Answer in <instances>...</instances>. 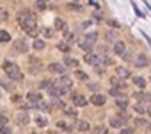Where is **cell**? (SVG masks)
<instances>
[{"label": "cell", "mask_w": 151, "mask_h": 134, "mask_svg": "<svg viewBox=\"0 0 151 134\" xmlns=\"http://www.w3.org/2000/svg\"><path fill=\"white\" fill-rule=\"evenodd\" d=\"M18 22H20V25H22V29L29 34V36H32V38H36L37 36V27H36V15L32 13V11H22L20 13V16H18Z\"/></svg>", "instance_id": "cell-1"}, {"label": "cell", "mask_w": 151, "mask_h": 134, "mask_svg": "<svg viewBox=\"0 0 151 134\" xmlns=\"http://www.w3.org/2000/svg\"><path fill=\"white\" fill-rule=\"evenodd\" d=\"M4 70H6V74H7V77L11 79V81H20L23 75H22V72H20V68L14 64V63H11V61H6L4 63Z\"/></svg>", "instance_id": "cell-2"}, {"label": "cell", "mask_w": 151, "mask_h": 134, "mask_svg": "<svg viewBox=\"0 0 151 134\" xmlns=\"http://www.w3.org/2000/svg\"><path fill=\"white\" fill-rule=\"evenodd\" d=\"M96 39H98V34L96 32H89L86 38H84V41H80V48L87 54V52H91V48H93V45L96 43Z\"/></svg>", "instance_id": "cell-3"}, {"label": "cell", "mask_w": 151, "mask_h": 134, "mask_svg": "<svg viewBox=\"0 0 151 134\" xmlns=\"http://www.w3.org/2000/svg\"><path fill=\"white\" fill-rule=\"evenodd\" d=\"M59 84H60V90H64V93L69 91V88L73 86V82H71L69 77H60V79H59Z\"/></svg>", "instance_id": "cell-4"}, {"label": "cell", "mask_w": 151, "mask_h": 134, "mask_svg": "<svg viewBox=\"0 0 151 134\" xmlns=\"http://www.w3.org/2000/svg\"><path fill=\"white\" fill-rule=\"evenodd\" d=\"M126 116H114V118H110V125L112 127H123L124 123H126Z\"/></svg>", "instance_id": "cell-5"}, {"label": "cell", "mask_w": 151, "mask_h": 134, "mask_svg": "<svg viewBox=\"0 0 151 134\" xmlns=\"http://www.w3.org/2000/svg\"><path fill=\"white\" fill-rule=\"evenodd\" d=\"M147 63H149V61H147V57H146V55H142V54H140V55H137V57H135V61H133V64H135V66H139V68H144V66H147Z\"/></svg>", "instance_id": "cell-6"}, {"label": "cell", "mask_w": 151, "mask_h": 134, "mask_svg": "<svg viewBox=\"0 0 151 134\" xmlns=\"http://www.w3.org/2000/svg\"><path fill=\"white\" fill-rule=\"evenodd\" d=\"M64 70H66V66L60 64V63H52L50 64V72H53V74H64Z\"/></svg>", "instance_id": "cell-7"}, {"label": "cell", "mask_w": 151, "mask_h": 134, "mask_svg": "<svg viewBox=\"0 0 151 134\" xmlns=\"http://www.w3.org/2000/svg\"><path fill=\"white\" fill-rule=\"evenodd\" d=\"M100 59H98V55L96 54H93V52H87L86 55H84V63H89V64H96Z\"/></svg>", "instance_id": "cell-8"}, {"label": "cell", "mask_w": 151, "mask_h": 134, "mask_svg": "<svg viewBox=\"0 0 151 134\" xmlns=\"http://www.w3.org/2000/svg\"><path fill=\"white\" fill-rule=\"evenodd\" d=\"M73 104L78 106V107H84V106L87 104V100H86L84 95H75V97H73Z\"/></svg>", "instance_id": "cell-9"}, {"label": "cell", "mask_w": 151, "mask_h": 134, "mask_svg": "<svg viewBox=\"0 0 151 134\" xmlns=\"http://www.w3.org/2000/svg\"><path fill=\"white\" fill-rule=\"evenodd\" d=\"M13 48H14L16 52H25V50H27V43H25L23 39H18V41L13 43Z\"/></svg>", "instance_id": "cell-10"}, {"label": "cell", "mask_w": 151, "mask_h": 134, "mask_svg": "<svg viewBox=\"0 0 151 134\" xmlns=\"http://www.w3.org/2000/svg\"><path fill=\"white\" fill-rule=\"evenodd\" d=\"M48 91H50L52 97H60V95H64V90H60L59 86H53V84L48 88Z\"/></svg>", "instance_id": "cell-11"}, {"label": "cell", "mask_w": 151, "mask_h": 134, "mask_svg": "<svg viewBox=\"0 0 151 134\" xmlns=\"http://www.w3.org/2000/svg\"><path fill=\"white\" fill-rule=\"evenodd\" d=\"M91 102H93L94 106H103V104H105V97L96 93V95H93V97H91Z\"/></svg>", "instance_id": "cell-12"}, {"label": "cell", "mask_w": 151, "mask_h": 134, "mask_svg": "<svg viewBox=\"0 0 151 134\" xmlns=\"http://www.w3.org/2000/svg\"><path fill=\"white\" fill-rule=\"evenodd\" d=\"M112 88H119V90H126V84L123 82V79H119V77H114V79H112Z\"/></svg>", "instance_id": "cell-13"}, {"label": "cell", "mask_w": 151, "mask_h": 134, "mask_svg": "<svg viewBox=\"0 0 151 134\" xmlns=\"http://www.w3.org/2000/svg\"><path fill=\"white\" fill-rule=\"evenodd\" d=\"M135 98H137L139 102H140V100H142V102H151V95H149V93H144V91L135 93Z\"/></svg>", "instance_id": "cell-14"}, {"label": "cell", "mask_w": 151, "mask_h": 134, "mask_svg": "<svg viewBox=\"0 0 151 134\" xmlns=\"http://www.w3.org/2000/svg\"><path fill=\"white\" fill-rule=\"evenodd\" d=\"M116 74H117L119 79H128V77H130V72H128L126 68H123V66H119V68L116 70Z\"/></svg>", "instance_id": "cell-15"}, {"label": "cell", "mask_w": 151, "mask_h": 134, "mask_svg": "<svg viewBox=\"0 0 151 134\" xmlns=\"http://www.w3.org/2000/svg\"><path fill=\"white\" fill-rule=\"evenodd\" d=\"M124 48H126V47H124V43H123V41H117V43L114 45V52H116L117 55H123Z\"/></svg>", "instance_id": "cell-16"}, {"label": "cell", "mask_w": 151, "mask_h": 134, "mask_svg": "<svg viewBox=\"0 0 151 134\" xmlns=\"http://www.w3.org/2000/svg\"><path fill=\"white\" fill-rule=\"evenodd\" d=\"M64 66H71V68H77V66H78V61H77V59H71V57H66V59H64Z\"/></svg>", "instance_id": "cell-17"}, {"label": "cell", "mask_w": 151, "mask_h": 134, "mask_svg": "<svg viewBox=\"0 0 151 134\" xmlns=\"http://www.w3.org/2000/svg\"><path fill=\"white\" fill-rule=\"evenodd\" d=\"M77 129H78V130H82V132H86V130H89V123H87V122L78 120V122H77Z\"/></svg>", "instance_id": "cell-18"}, {"label": "cell", "mask_w": 151, "mask_h": 134, "mask_svg": "<svg viewBox=\"0 0 151 134\" xmlns=\"http://www.w3.org/2000/svg\"><path fill=\"white\" fill-rule=\"evenodd\" d=\"M18 122H20V125H27V123L30 122V118H29V114H25V113H22V114L18 116Z\"/></svg>", "instance_id": "cell-19"}, {"label": "cell", "mask_w": 151, "mask_h": 134, "mask_svg": "<svg viewBox=\"0 0 151 134\" xmlns=\"http://www.w3.org/2000/svg\"><path fill=\"white\" fill-rule=\"evenodd\" d=\"M11 39V34L7 32V31H0V41H2V43H7Z\"/></svg>", "instance_id": "cell-20"}, {"label": "cell", "mask_w": 151, "mask_h": 134, "mask_svg": "<svg viewBox=\"0 0 151 134\" xmlns=\"http://www.w3.org/2000/svg\"><path fill=\"white\" fill-rule=\"evenodd\" d=\"M55 29H59V31L66 29V22H64L62 18H55Z\"/></svg>", "instance_id": "cell-21"}, {"label": "cell", "mask_w": 151, "mask_h": 134, "mask_svg": "<svg viewBox=\"0 0 151 134\" xmlns=\"http://www.w3.org/2000/svg\"><path fill=\"white\" fill-rule=\"evenodd\" d=\"M57 48H59L60 52H69V48H71V47H69L66 41H60V43H57Z\"/></svg>", "instance_id": "cell-22"}, {"label": "cell", "mask_w": 151, "mask_h": 134, "mask_svg": "<svg viewBox=\"0 0 151 134\" xmlns=\"http://www.w3.org/2000/svg\"><path fill=\"white\" fill-rule=\"evenodd\" d=\"M34 48H36V50H43V48H45V41L36 38V39H34Z\"/></svg>", "instance_id": "cell-23"}, {"label": "cell", "mask_w": 151, "mask_h": 134, "mask_svg": "<svg viewBox=\"0 0 151 134\" xmlns=\"http://www.w3.org/2000/svg\"><path fill=\"white\" fill-rule=\"evenodd\" d=\"M116 104H117V107H121V109H126V106H128V100H126V98H123V97H119Z\"/></svg>", "instance_id": "cell-24"}, {"label": "cell", "mask_w": 151, "mask_h": 134, "mask_svg": "<svg viewBox=\"0 0 151 134\" xmlns=\"http://www.w3.org/2000/svg\"><path fill=\"white\" fill-rule=\"evenodd\" d=\"M135 111H137V113H140V114H144V113H147V107H146L142 102H139V104L135 106Z\"/></svg>", "instance_id": "cell-25"}, {"label": "cell", "mask_w": 151, "mask_h": 134, "mask_svg": "<svg viewBox=\"0 0 151 134\" xmlns=\"http://www.w3.org/2000/svg\"><path fill=\"white\" fill-rule=\"evenodd\" d=\"M133 82H135V86H139V88H144V86H146V81H144L142 77H133Z\"/></svg>", "instance_id": "cell-26"}, {"label": "cell", "mask_w": 151, "mask_h": 134, "mask_svg": "<svg viewBox=\"0 0 151 134\" xmlns=\"http://www.w3.org/2000/svg\"><path fill=\"white\" fill-rule=\"evenodd\" d=\"M75 77H78L80 81H87V74H84V72H80V70L75 72Z\"/></svg>", "instance_id": "cell-27"}, {"label": "cell", "mask_w": 151, "mask_h": 134, "mask_svg": "<svg viewBox=\"0 0 151 134\" xmlns=\"http://www.w3.org/2000/svg\"><path fill=\"white\" fill-rule=\"evenodd\" d=\"M116 36H117V34H116L114 31H110V32H107V34H105V38H107V41H112V39H116Z\"/></svg>", "instance_id": "cell-28"}, {"label": "cell", "mask_w": 151, "mask_h": 134, "mask_svg": "<svg viewBox=\"0 0 151 134\" xmlns=\"http://www.w3.org/2000/svg\"><path fill=\"white\" fill-rule=\"evenodd\" d=\"M64 38H66V41H73L75 39L73 32H69V31H64Z\"/></svg>", "instance_id": "cell-29"}, {"label": "cell", "mask_w": 151, "mask_h": 134, "mask_svg": "<svg viewBox=\"0 0 151 134\" xmlns=\"http://www.w3.org/2000/svg\"><path fill=\"white\" fill-rule=\"evenodd\" d=\"M94 132H96V134H107V129H105L103 125H98V127L94 129Z\"/></svg>", "instance_id": "cell-30"}, {"label": "cell", "mask_w": 151, "mask_h": 134, "mask_svg": "<svg viewBox=\"0 0 151 134\" xmlns=\"http://www.w3.org/2000/svg\"><path fill=\"white\" fill-rule=\"evenodd\" d=\"M37 9H46V0H37Z\"/></svg>", "instance_id": "cell-31"}, {"label": "cell", "mask_w": 151, "mask_h": 134, "mask_svg": "<svg viewBox=\"0 0 151 134\" xmlns=\"http://www.w3.org/2000/svg\"><path fill=\"white\" fill-rule=\"evenodd\" d=\"M36 123H37L39 127H46V120H45V118H41V116L36 120Z\"/></svg>", "instance_id": "cell-32"}, {"label": "cell", "mask_w": 151, "mask_h": 134, "mask_svg": "<svg viewBox=\"0 0 151 134\" xmlns=\"http://www.w3.org/2000/svg\"><path fill=\"white\" fill-rule=\"evenodd\" d=\"M0 134H13V132H11V129H9L7 125H4L2 129H0Z\"/></svg>", "instance_id": "cell-33"}, {"label": "cell", "mask_w": 151, "mask_h": 134, "mask_svg": "<svg viewBox=\"0 0 151 134\" xmlns=\"http://www.w3.org/2000/svg\"><path fill=\"white\" fill-rule=\"evenodd\" d=\"M43 32H45L46 38H52V36H53V31H52V29H43Z\"/></svg>", "instance_id": "cell-34"}, {"label": "cell", "mask_w": 151, "mask_h": 134, "mask_svg": "<svg viewBox=\"0 0 151 134\" xmlns=\"http://www.w3.org/2000/svg\"><path fill=\"white\" fill-rule=\"evenodd\" d=\"M50 86H52V82H50V81H43V82H41V88H43V90H48Z\"/></svg>", "instance_id": "cell-35"}, {"label": "cell", "mask_w": 151, "mask_h": 134, "mask_svg": "<svg viewBox=\"0 0 151 134\" xmlns=\"http://www.w3.org/2000/svg\"><path fill=\"white\" fill-rule=\"evenodd\" d=\"M64 111H66V114H71V116H75V114H77V113H75V109H71V107H66Z\"/></svg>", "instance_id": "cell-36"}, {"label": "cell", "mask_w": 151, "mask_h": 134, "mask_svg": "<svg viewBox=\"0 0 151 134\" xmlns=\"http://www.w3.org/2000/svg\"><path fill=\"white\" fill-rule=\"evenodd\" d=\"M109 25H110V27H114V29H119V23H117V22H114V20H109Z\"/></svg>", "instance_id": "cell-37"}, {"label": "cell", "mask_w": 151, "mask_h": 134, "mask_svg": "<svg viewBox=\"0 0 151 134\" xmlns=\"http://www.w3.org/2000/svg\"><path fill=\"white\" fill-rule=\"evenodd\" d=\"M6 123H7V118L6 116H0V127H4Z\"/></svg>", "instance_id": "cell-38"}, {"label": "cell", "mask_w": 151, "mask_h": 134, "mask_svg": "<svg viewBox=\"0 0 151 134\" xmlns=\"http://www.w3.org/2000/svg\"><path fill=\"white\" fill-rule=\"evenodd\" d=\"M53 106H57V107H60V106H64V104H62V102H60L59 98H53Z\"/></svg>", "instance_id": "cell-39"}, {"label": "cell", "mask_w": 151, "mask_h": 134, "mask_svg": "<svg viewBox=\"0 0 151 134\" xmlns=\"http://www.w3.org/2000/svg\"><path fill=\"white\" fill-rule=\"evenodd\" d=\"M132 132H133V129H132V127H128V129L121 130V134H132Z\"/></svg>", "instance_id": "cell-40"}, {"label": "cell", "mask_w": 151, "mask_h": 134, "mask_svg": "<svg viewBox=\"0 0 151 134\" xmlns=\"http://www.w3.org/2000/svg\"><path fill=\"white\" fill-rule=\"evenodd\" d=\"M69 7H71L73 11H80V9H82V7H80V6H77V4H71Z\"/></svg>", "instance_id": "cell-41"}]
</instances>
